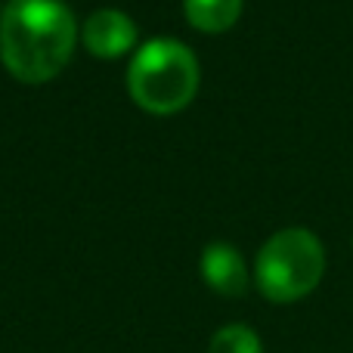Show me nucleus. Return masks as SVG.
<instances>
[{
  "label": "nucleus",
  "mask_w": 353,
  "mask_h": 353,
  "mask_svg": "<svg viewBox=\"0 0 353 353\" xmlns=\"http://www.w3.org/2000/svg\"><path fill=\"white\" fill-rule=\"evenodd\" d=\"M78 25L62 0H10L0 16V59L12 78L43 84L68 65Z\"/></svg>",
  "instance_id": "f257e3e1"
},
{
  "label": "nucleus",
  "mask_w": 353,
  "mask_h": 353,
  "mask_svg": "<svg viewBox=\"0 0 353 353\" xmlns=\"http://www.w3.org/2000/svg\"><path fill=\"white\" fill-rule=\"evenodd\" d=\"M325 273L323 242L310 230H282L257 251L254 279L263 298L273 304H292L310 294Z\"/></svg>",
  "instance_id": "7ed1b4c3"
},
{
  "label": "nucleus",
  "mask_w": 353,
  "mask_h": 353,
  "mask_svg": "<svg viewBox=\"0 0 353 353\" xmlns=\"http://www.w3.org/2000/svg\"><path fill=\"white\" fill-rule=\"evenodd\" d=\"M242 0H186V19L192 28L217 34L236 25Z\"/></svg>",
  "instance_id": "423d86ee"
},
{
  "label": "nucleus",
  "mask_w": 353,
  "mask_h": 353,
  "mask_svg": "<svg viewBox=\"0 0 353 353\" xmlns=\"http://www.w3.org/2000/svg\"><path fill=\"white\" fill-rule=\"evenodd\" d=\"M201 276L217 294L239 298L248 292V267L242 254L226 242H211L201 251Z\"/></svg>",
  "instance_id": "39448f33"
},
{
  "label": "nucleus",
  "mask_w": 353,
  "mask_h": 353,
  "mask_svg": "<svg viewBox=\"0 0 353 353\" xmlns=\"http://www.w3.org/2000/svg\"><path fill=\"white\" fill-rule=\"evenodd\" d=\"M130 97L152 115H174L192 103L199 90V59L174 37H152L137 50L128 68Z\"/></svg>",
  "instance_id": "f03ea898"
},
{
  "label": "nucleus",
  "mask_w": 353,
  "mask_h": 353,
  "mask_svg": "<svg viewBox=\"0 0 353 353\" xmlns=\"http://www.w3.org/2000/svg\"><path fill=\"white\" fill-rule=\"evenodd\" d=\"M208 353H263V344L248 325H223L220 332H214Z\"/></svg>",
  "instance_id": "0eeeda50"
},
{
  "label": "nucleus",
  "mask_w": 353,
  "mask_h": 353,
  "mask_svg": "<svg viewBox=\"0 0 353 353\" xmlns=\"http://www.w3.org/2000/svg\"><path fill=\"white\" fill-rule=\"evenodd\" d=\"M84 43L99 59H115L137 43V25L121 10H99L87 19Z\"/></svg>",
  "instance_id": "20e7f679"
}]
</instances>
